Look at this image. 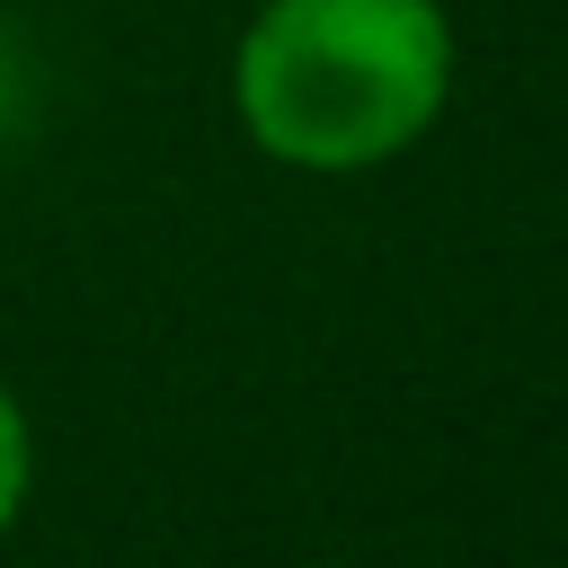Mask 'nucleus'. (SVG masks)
Segmentation results:
<instances>
[{
	"label": "nucleus",
	"instance_id": "obj_1",
	"mask_svg": "<svg viewBox=\"0 0 568 568\" xmlns=\"http://www.w3.org/2000/svg\"><path fill=\"white\" fill-rule=\"evenodd\" d=\"M453 18L435 0H257L231 53L240 133L311 178H355L435 133Z\"/></svg>",
	"mask_w": 568,
	"mask_h": 568
},
{
	"label": "nucleus",
	"instance_id": "obj_2",
	"mask_svg": "<svg viewBox=\"0 0 568 568\" xmlns=\"http://www.w3.org/2000/svg\"><path fill=\"white\" fill-rule=\"evenodd\" d=\"M27 479H36V435H27V408H18V390L0 382V532L18 524V506H27Z\"/></svg>",
	"mask_w": 568,
	"mask_h": 568
}]
</instances>
